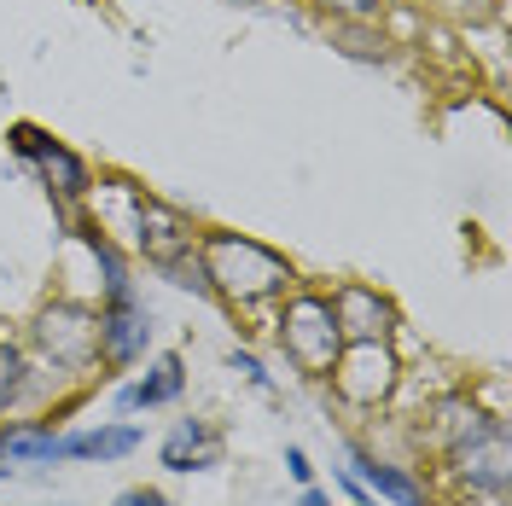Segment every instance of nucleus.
Listing matches in <instances>:
<instances>
[{
    "mask_svg": "<svg viewBox=\"0 0 512 506\" xmlns=\"http://www.w3.org/2000/svg\"><path fill=\"white\" fill-rule=\"evenodd\" d=\"M198 256H204L210 297H227V303H268L291 285L286 256L256 245V239H239V233H204Z\"/></svg>",
    "mask_w": 512,
    "mask_h": 506,
    "instance_id": "1",
    "label": "nucleus"
},
{
    "mask_svg": "<svg viewBox=\"0 0 512 506\" xmlns=\"http://www.w3.org/2000/svg\"><path fill=\"white\" fill-rule=\"evenodd\" d=\"M280 344H286V355L303 373H332V361L344 349V332L332 320V303L326 297H291L286 315H280Z\"/></svg>",
    "mask_w": 512,
    "mask_h": 506,
    "instance_id": "2",
    "label": "nucleus"
},
{
    "mask_svg": "<svg viewBox=\"0 0 512 506\" xmlns=\"http://www.w3.org/2000/svg\"><path fill=\"white\" fill-rule=\"evenodd\" d=\"M332 384H338V396L355 402V408H379L384 396L396 390V355L384 338H355V344L338 349V361H332Z\"/></svg>",
    "mask_w": 512,
    "mask_h": 506,
    "instance_id": "3",
    "label": "nucleus"
},
{
    "mask_svg": "<svg viewBox=\"0 0 512 506\" xmlns=\"http://www.w3.org/2000/svg\"><path fill=\"white\" fill-rule=\"evenodd\" d=\"M146 338H152L146 303L134 297V285H111L105 291V309H99V355L117 361V367H134Z\"/></svg>",
    "mask_w": 512,
    "mask_h": 506,
    "instance_id": "4",
    "label": "nucleus"
},
{
    "mask_svg": "<svg viewBox=\"0 0 512 506\" xmlns=\"http://www.w3.org/2000/svg\"><path fill=\"white\" fill-rule=\"evenodd\" d=\"M6 140H12L18 158H30L35 169H41V181L59 192V198H82V192H88V163L76 158L70 146H59L53 134H41L35 123H12Z\"/></svg>",
    "mask_w": 512,
    "mask_h": 506,
    "instance_id": "5",
    "label": "nucleus"
},
{
    "mask_svg": "<svg viewBox=\"0 0 512 506\" xmlns=\"http://www.w3.org/2000/svg\"><path fill=\"white\" fill-rule=\"evenodd\" d=\"M454 466L478 489H507V437H501V425H483L472 413V437L454 443Z\"/></svg>",
    "mask_w": 512,
    "mask_h": 506,
    "instance_id": "6",
    "label": "nucleus"
},
{
    "mask_svg": "<svg viewBox=\"0 0 512 506\" xmlns=\"http://www.w3.org/2000/svg\"><path fill=\"white\" fill-rule=\"evenodd\" d=\"M332 303V320H338V332H344V344L355 338H384L390 332V303H384L379 291H367V285H344L338 297H326Z\"/></svg>",
    "mask_w": 512,
    "mask_h": 506,
    "instance_id": "7",
    "label": "nucleus"
},
{
    "mask_svg": "<svg viewBox=\"0 0 512 506\" xmlns=\"http://www.w3.org/2000/svg\"><path fill=\"white\" fill-rule=\"evenodd\" d=\"M41 344L53 349L59 344V361L64 367H76V361H88L99 349V315H88V309H47L41 315Z\"/></svg>",
    "mask_w": 512,
    "mask_h": 506,
    "instance_id": "8",
    "label": "nucleus"
},
{
    "mask_svg": "<svg viewBox=\"0 0 512 506\" xmlns=\"http://www.w3.org/2000/svg\"><path fill=\"white\" fill-rule=\"evenodd\" d=\"M216 437H210V425H198V419H181L175 431H169V443H163V466L169 472H204V466H216Z\"/></svg>",
    "mask_w": 512,
    "mask_h": 506,
    "instance_id": "9",
    "label": "nucleus"
},
{
    "mask_svg": "<svg viewBox=\"0 0 512 506\" xmlns=\"http://www.w3.org/2000/svg\"><path fill=\"white\" fill-rule=\"evenodd\" d=\"M140 448V431L111 425V431H82V437H59V460H123Z\"/></svg>",
    "mask_w": 512,
    "mask_h": 506,
    "instance_id": "10",
    "label": "nucleus"
},
{
    "mask_svg": "<svg viewBox=\"0 0 512 506\" xmlns=\"http://www.w3.org/2000/svg\"><path fill=\"white\" fill-rule=\"evenodd\" d=\"M181 396V355H163L158 367L146 373L140 384H128L123 396H117V408L134 413V408H158V402H175Z\"/></svg>",
    "mask_w": 512,
    "mask_h": 506,
    "instance_id": "11",
    "label": "nucleus"
},
{
    "mask_svg": "<svg viewBox=\"0 0 512 506\" xmlns=\"http://www.w3.org/2000/svg\"><path fill=\"white\" fill-rule=\"evenodd\" d=\"M350 466H355V477H361L367 489H379V495H390L396 506H425V495H419V483H414V477H402L396 466H384V460H373V454H361V448L350 454Z\"/></svg>",
    "mask_w": 512,
    "mask_h": 506,
    "instance_id": "12",
    "label": "nucleus"
},
{
    "mask_svg": "<svg viewBox=\"0 0 512 506\" xmlns=\"http://www.w3.org/2000/svg\"><path fill=\"white\" fill-rule=\"evenodd\" d=\"M315 12H326V18H344V24H361V18H379L384 0H309Z\"/></svg>",
    "mask_w": 512,
    "mask_h": 506,
    "instance_id": "13",
    "label": "nucleus"
},
{
    "mask_svg": "<svg viewBox=\"0 0 512 506\" xmlns=\"http://www.w3.org/2000/svg\"><path fill=\"white\" fill-rule=\"evenodd\" d=\"M18 384H24V355L12 344H0V408L18 396Z\"/></svg>",
    "mask_w": 512,
    "mask_h": 506,
    "instance_id": "14",
    "label": "nucleus"
},
{
    "mask_svg": "<svg viewBox=\"0 0 512 506\" xmlns=\"http://www.w3.org/2000/svg\"><path fill=\"white\" fill-rule=\"evenodd\" d=\"M233 367H239L256 390H268V373H262V361H256V355H239V349H233Z\"/></svg>",
    "mask_w": 512,
    "mask_h": 506,
    "instance_id": "15",
    "label": "nucleus"
},
{
    "mask_svg": "<svg viewBox=\"0 0 512 506\" xmlns=\"http://www.w3.org/2000/svg\"><path fill=\"white\" fill-rule=\"evenodd\" d=\"M111 506H169V501H163L158 489H128V495H117Z\"/></svg>",
    "mask_w": 512,
    "mask_h": 506,
    "instance_id": "16",
    "label": "nucleus"
},
{
    "mask_svg": "<svg viewBox=\"0 0 512 506\" xmlns=\"http://www.w3.org/2000/svg\"><path fill=\"white\" fill-rule=\"evenodd\" d=\"M286 466H291L297 483H309V460H303V448H286Z\"/></svg>",
    "mask_w": 512,
    "mask_h": 506,
    "instance_id": "17",
    "label": "nucleus"
},
{
    "mask_svg": "<svg viewBox=\"0 0 512 506\" xmlns=\"http://www.w3.org/2000/svg\"><path fill=\"white\" fill-rule=\"evenodd\" d=\"M297 506H326V495H320V489H303V501Z\"/></svg>",
    "mask_w": 512,
    "mask_h": 506,
    "instance_id": "18",
    "label": "nucleus"
},
{
    "mask_svg": "<svg viewBox=\"0 0 512 506\" xmlns=\"http://www.w3.org/2000/svg\"><path fill=\"white\" fill-rule=\"evenodd\" d=\"M233 6H262V0H233Z\"/></svg>",
    "mask_w": 512,
    "mask_h": 506,
    "instance_id": "19",
    "label": "nucleus"
}]
</instances>
